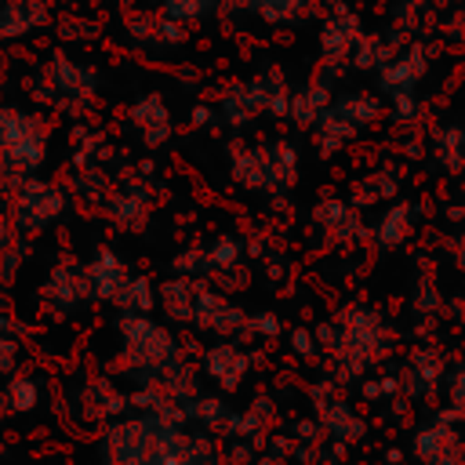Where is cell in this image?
<instances>
[{"label":"cell","instance_id":"1","mask_svg":"<svg viewBox=\"0 0 465 465\" xmlns=\"http://www.w3.org/2000/svg\"><path fill=\"white\" fill-rule=\"evenodd\" d=\"M116 334H120L116 367L138 374V381H156L171 363L185 360L182 341L171 334V327L156 323L149 312H120Z\"/></svg>","mask_w":465,"mask_h":465},{"label":"cell","instance_id":"2","mask_svg":"<svg viewBox=\"0 0 465 465\" xmlns=\"http://www.w3.org/2000/svg\"><path fill=\"white\" fill-rule=\"evenodd\" d=\"M341 320V349L334 360V371H338V381H349V378H363L374 363H381L392 349V334L381 320V312H374L371 305H349L338 312Z\"/></svg>","mask_w":465,"mask_h":465},{"label":"cell","instance_id":"3","mask_svg":"<svg viewBox=\"0 0 465 465\" xmlns=\"http://www.w3.org/2000/svg\"><path fill=\"white\" fill-rule=\"evenodd\" d=\"M47 124L18 105H0V185L11 189L47 160Z\"/></svg>","mask_w":465,"mask_h":465},{"label":"cell","instance_id":"4","mask_svg":"<svg viewBox=\"0 0 465 465\" xmlns=\"http://www.w3.org/2000/svg\"><path fill=\"white\" fill-rule=\"evenodd\" d=\"M65 203H69V200H65L62 185L25 174L22 182H15V185H11L7 214H11V222H15V229H18L22 236H40L51 222H58V218H62Z\"/></svg>","mask_w":465,"mask_h":465},{"label":"cell","instance_id":"5","mask_svg":"<svg viewBox=\"0 0 465 465\" xmlns=\"http://www.w3.org/2000/svg\"><path fill=\"white\" fill-rule=\"evenodd\" d=\"M287 109H291V91H287L283 76L272 73V69L262 73V76H254V80H247V84L229 87L225 98H222V116H225L232 127L251 124L258 113L287 116Z\"/></svg>","mask_w":465,"mask_h":465},{"label":"cell","instance_id":"6","mask_svg":"<svg viewBox=\"0 0 465 465\" xmlns=\"http://www.w3.org/2000/svg\"><path fill=\"white\" fill-rule=\"evenodd\" d=\"M247 312L240 305H232L222 291L207 287L200 280L196 287V305H193V327L214 338H247Z\"/></svg>","mask_w":465,"mask_h":465},{"label":"cell","instance_id":"7","mask_svg":"<svg viewBox=\"0 0 465 465\" xmlns=\"http://www.w3.org/2000/svg\"><path fill=\"white\" fill-rule=\"evenodd\" d=\"M309 396H312V403H316V418H320V425H323L327 436H334V440H341V443H356V440L367 436L363 414H356V407L334 392V378L316 381V385L309 389Z\"/></svg>","mask_w":465,"mask_h":465},{"label":"cell","instance_id":"8","mask_svg":"<svg viewBox=\"0 0 465 465\" xmlns=\"http://www.w3.org/2000/svg\"><path fill=\"white\" fill-rule=\"evenodd\" d=\"M411 454L418 465H465V440L454 432V425L432 418L411 436Z\"/></svg>","mask_w":465,"mask_h":465},{"label":"cell","instance_id":"9","mask_svg":"<svg viewBox=\"0 0 465 465\" xmlns=\"http://www.w3.org/2000/svg\"><path fill=\"white\" fill-rule=\"evenodd\" d=\"M127 407H131V396H124L105 374H91L76 389V414L84 421L102 425V421H113V418L127 414Z\"/></svg>","mask_w":465,"mask_h":465},{"label":"cell","instance_id":"10","mask_svg":"<svg viewBox=\"0 0 465 465\" xmlns=\"http://www.w3.org/2000/svg\"><path fill=\"white\" fill-rule=\"evenodd\" d=\"M44 298L58 312H80L87 302H94L91 283H87V269L73 265V262H58L44 280Z\"/></svg>","mask_w":465,"mask_h":465},{"label":"cell","instance_id":"11","mask_svg":"<svg viewBox=\"0 0 465 465\" xmlns=\"http://www.w3.org/2000/svg\"><path fill=\"white\" fill-rule=\"evenodd\" d=\"M47 94L58 105H84L94 94V73L65 54H54L47 65Z\"/></svg>","mask_w":465,"mask_h":465},{"label":"cell","instance_id":"12","mask_svg":"<svg viewBox=\"0 0 465 465\" xmlns=\"http://www.w3.org/2000/svg\"><path fill=\"white\" fill-rule=\"evenodd\" d=\"M251 363H254V356H247L232 338H222V341H214V345L203 352V371H207V378H211L222 392H236V389L243 385Z\"/></svg>","mask_w":465,"mask_h":465},{"label":"cell","instance_id":"13","mask_svg":"<svg viewBox=\"0 0 465 465\" xmlns=\"http://www.w3.org/2000/svg\"><path fill=\"white\" fill-rule=\"evenodd\" d=\"M447 378V363L432 345H421L403 363V396L411 400H432Z\"/></svg>","mask_w":465,"mask_h":465},{"label":"cell","instance_id":"14","mask_svg":"<svg viewBox=\"0 0 465 465\" xmlns=\"http://www.w3.org/2000/svg\"><path fill=\"white\" fill-rule=\"evenodd\" d=\"M84 269H87L91 298H94V302H109V305H113V298L124 291V283L131 280L124 258H120L113 247H94V254H91V262H87Z\"/></svg>","mask_w":465,"mask_h":465},{"label":"cell","instance_id":"15","mask_svg":"<svg viewBox=\"0 0 465 465\" xmlns=\"http://www.w3.org/2000/svg\"><path fill=\"white\" fill-rule=\"evenodd\" d=\"M127 120H131V127L142 134V142H145L149 149H160V145L171 138V131H174L171 109H167V102H163L160 94H142V98L131 105Z\"/></svg>","mask_w":465,"mask_h":465},{"label":"cell","instance_id":"16","mask_svg":"<svg viewBox=\"0 0 465 465\" xmlns=\"http://www.w3.org/2000/svg\"><path fill=\"white\" fill-rule=\"evenodd\" d=\"M232 182L247 193H269L272 185V160H269V142L265 145H236L232 149Z\"/></svg>","mask_w":465,"mask_h":465},{"label":"cell","instance_id":"17","mask_svg":"<svg viewBox=\"0 0 465 465\" xmlns=\"http://www.w3.org/2000/svg\"><path fill=\"white\" fill-rule=\"evenodd\" d=\"M312 222L327 232V240H331V243H352V240L371 236V232L363 229V222H360L356 207H352V203H345V200H320V203L312 207Z\"/></svg>","mask_w":465,"mask_h":465},{"label":"cell","instance_id":"18","mask_svg":"<svg viewBox=\"0 0 465 465\" xmlns=\"http://www.w3.org/2000/svg\"><path fill=\"white\" fill-rule=\"evenodd\" d=\"M149 207H153V193H149L145 185H138V182L120 185V189L105 200V214L113 218V225L131 229V232H138V229L145 225Z\"/></svg>","mask_w":465,"mask_h":465},{"label":"cell","instance_id":"19","mask_svg":"<svg viewBox=\"0 0 465 465\" xmlns=\"http://www.w3.org/2000/svg\"><path fill=\"white\" fill-rule=\"evenodd\" d=\"M196 287H200V280H193V276H171V280H163L160 287H156V302H160V312L171 320V323H182V327H189L193 323V305H196Z\"/></svg>","mask_w":465,"mask_h":465},{"label":"cell","instance_id":"20","mask_svg":"<svg viewBox=\"0 0 465 465\" xmlns=\"http://www.w3.org/2000/svg\"><path fill=\"white\" fill-rule=\"evenodd\" d=\"M272 414H276V403L269 396H258L247 411H229L225 425H222V436H247V440H262L265 429L272 425Z\"/></svg>","mask_w":465,"mask_h":465},{"label":"cell","instance_id":"21","mask_svg":"<svg viewBox=\"0 0 465 465\" xmlns=\"http://www.w3.org/2000/svg\"><path fill=\"white\" fill-rule=\"evenodd\" d=\"M411 232H414V211H411V203H392V207H385V214L378 218V225L371 229V236H374V243L381 247V251H396V247H403L407 240H411Z\"/></svg>","mask_w":465,"mask_h":465},{"label":"cell","instance_id":"22","mask_svg":"<svg viewBox=\"0 0 465 465\" xmlns=\"http://www.w3.org/2000/svg\"><path fill=\"white\" fill-rule=\"evenodd\" d=\"M421 76H425V54L414 47V51L385 62V69H381V91H389V94L414 91L421 84Z\"/></svg>","mask_w":465,"mask_h":465},{"label":"cell","instance_id":"23","mask_svg":"<svg viewBox=\"0 0 465 465\" xmlns=\"http://www.w3.org/2000/svg\"><path fill=\"white\" fill-rule=\"evenodd\" d=\"M44 4L40 0H4L0 4V36H29L44 25Z\"/></svg>","mask_w":465,"mask_h":465},{"label":"cell","instance_id":"24","mask_svg":"<svg viewBox=\"0 0 465 465\" xmlns=\"http://www.w3.org/2000/svg\"><path fill=\"white\" fill-rule=\"evenodd\" d=\"M331 102H334L331 87H327L323 80H316V84H309L305 91L291 94V109H287V116H291L298 127H316V120L323 116V109H327Z\"/></svg>","mask_w":465,"mask_h":465},{"label":"cell","instance_id":"25","mask_svg":"<svg viewBox=\"0 0 465 465\" xmlns=\"http://www.w3.org/2000/svg\"><path fill=\"white\" fill-rule=\"evenodd\" d=\"M269 160H272V185H269V193L283 196L294 185V178H298V153H294L291 142L280 138V142H269Z\"/></svg>","mask_w":465,"mask_h":465},{"label":"cell","instance_id":"26","mask_svg":"<svg viewBox=\"0 0 465 465\" xmlns=\"http://www.w3.org/2000/svg\"><path fill=\"white\" fill-rule=\"evenodd\" d=\"M113 305L120 312H153L156 309V287H153V280L145 272H134L124 283V291L113 298Z\"/></svg>","mask_w":465,"mask_h":465},{"label":"cell","instance_id":"27","mask_svg":"<svg viewBox=\"0 0 465 465\" xmlns=\"http://www.w3.org/2000/svg\"><path fill=\"white\" fill-rule=\"evenodd\" d=\"M352 47H360V29H356V18L349 15H334L323 29V51L327 58H345Z\"/></svg>","mask_w":465,"mask_h":465},{"label":"cell","instance_id":"28","mask_svg":"<svg viewBox=\"0 0 465 465\" xmlns=\"http://www.w3.org/2000/svg\"><path fill=\"white\" fill-rule=\"evenodd\" d=\"M203 251H207V269H211V276L243 265V243H240L236 236H225V232H222V236H214Z\"/></svg>","mask_w":465,"mask_h":465},{"label":"cell","instance_id":"29","mask_svg":"<svg viewBox=\"0 0 465 465\" xmlns=\"http://www.w3.org/2000/svg\"><path fill=\"white\" fill-rule=\"evenodd\" d=\"M178 403H189V400H196L200 396V378H196V371L185 363V360H178V363H171L160 378H156Z\"/></svg>","mask_w":465,"mask_h":465},{"label":"cell","instance_id":"30","mask_svg":"<svg viewBox=\"0 0 465 465\" xmlns=\"http://www.w3.org/2000/svg\"><path fill=\"white\" fill-rule=\"evenodd\" d=\"M4 392H7L11 414H33L40 407V381L29 374H11L4 381Z\"/></svg>","mask_w":465,"mask_h":465},{"label":"cell","instance_id":"31","mask_svg":"<svg viewBox=\"0 0 465 465\" xmlns=\"http://www.w3.org/2000/svg\"><path fill=\"white\" fill-rule=\"evenodd\" d=\"M185 418L196 421V425L207 429V432H222V425H225V418H229V407H225L222 396H196V400L185 403Z\"/></svg>","mask_w":465,"mask_h":465},{"label":"cell","instance_id":"32","mask_svg":"<svg viewBox=\"0 0 465 465\" xmlns=\"http://www.w3.org/2000/svg\"><path fill=\"white\" fill-rule=\"evenodd\" d=\"M436 163L450 174L465 171V127H443L436 134Z\"/></svg>","mask_w":465,"mask_h":465},{"label":"cell","instance_id":"33","mask_svg":"<svg viewBox=\"0 0 465 465\" xmlns=\"http://www.w3.org/2000/svg\"><path fill=\"white\" fill-rule=\"evenodd\" d=\"M443 392H447V407H443L436 418L447 421V425L465 421V363H458V367L443 378Z\"/></svg>","mask_w":465,"mask_h":465},{"label":"cell","instance_id":"34","mask_svg":"<svg viewBox=\"0 0 465 465\" xmlns=\"http://www.w3.org/2000/svg\"><path fill=\"white\" fill-rule=\"evenodd\" d=\"M356 131H363L367 124H374V116H378V98L374 94H345V98H338V102H331Z\"/></svg>","mask_w":465,"mask_h":465},{"label":"cell","instance_id":"35","mask_svg":"<svg viewBox=\"0 0 465 465\" xmlns=\"http://www.w3.org/2000/svg\"><path fill=\"white\" fill-rule=\"evenodd\" d=\"M440 309H443V294H440L436 280L429 272H421L414 280V291H411V312L414 316H436Z\"/></svg>","mask_w":465,"mask_h":465},{"label":"cell","instance_id":"36","mask_svg":"<svg viewBox=\"0 0 465 465\" xmlns=\"http://www.w3.org/2000/svg\"><path fill=\"white\" fill-rule=\"evenodd\" d=\"M309 0H247L243 11H254L262 22H291L305 11Z\"/></svg>","mask_w":465,"mask_h":465},{"label":"cell","instance_id":"37","mask_svg":"<svg viewBox=\"0 0 465 465\" xmlns=\"http://www.w3.org/2000/svg\"><path fill=\"white\" fill-rule=\"evenodd\" d=\"M160 15H167L171 22H200L218 0H156Z\"/></svg>","mask_w":465,"mask_h":465},{"label":"cell","instance_id":"38","mask_svg":"<svg viewBox=\"0 0 465 465\" xmlns=\"http://www.w3.org/2000/svg\"><path fill=\"white\" fill-rule=\"evenodd\" d=\"M171 269H174L178 276H193V280L211 276V269H207V251H203V247H185V251H178L174 262H171Z\"/></svg>","mask_w":465,"mask_h":465},{"label":"cell","instance_id":"39","mask_svg":"<svg viewBox=\"0 0 465 465\" xmlns=\"http://www.w3.org/2000/svg\"><path fill=\"white\" fill-rule=\"evenodd\" d=\"M312 334H316L320 352L338 356V349H341V320H320V323L312 327Z\"/></svg>","mask_w":465,"mask_h":465},{"label":"cell","instance_id":"40","mask_svg":"<svg viewBox=\"0 0 465 465\" xmlns=\"http://www.w3.org/2000/svg\"><path fill=\"white\" fill-rule=\"evenodd\" d=\"M22 262H25V243H22V240H18V243H11L7 251H0V287L15 283V276H18Z\"/></svg>","mask_w":465,"mask_h":465},{"label":"cell","instance_id":"41","mask_svg":"<svg viewBox=\"0 0 465 465\" xmlns=\"http://www.w3.org/2000/svg\"><path fill=\"white\" fill-rule=\"evenodd\" d=\"M291 352H294L298 360H316V356H320L316 334L305 331V327H294V331H291Z\"/></svg>","mask_w":465,"mask_h":465},{"label":"cell","instance_id":"42","mask_svg":"<svg viewBox=\"0 0 465 465\" xmlns=\"http://www.w3.org/2000/svg\"><path fill=\"white\" fill-rule=\"evenodd\" d=\"M18 356H22L18 338H15V334H0V378H11V374H15Z\"/></svg>","mask_w":465,"mask_h":465},{"label":"cell","instance_id":"43","mask_svg":"<svg viewBox=\"0 0 465 465\" xmlns=\"http://www.w3.org/2000/svg\"><path fill=\"white\" fill-rule=\"evenodd\" d=\"M280 316L276 312H254L251 320H247V334H258V338H276L280 334Z\"/></svg>","mask_w":465,"mask_h":465},{"label":"cell","instance_id":"44","mask_svg":"<svg viewBox=\"0 0 465 465\" xmlns=\"http://www.w3.org/2000/svg\"><path fill=\"white\" fill-rule=\"evenodd\" d=\"M225 461H229V465H254V447H251V440H247V436H229Z\"/></svg>","mask_w":465,"mask_h":465},{"label":"cell","instance_id":"45","mask_svg":"<svg viewBox=\"0 0 465 465\" xmlns=\"http://www.w3.org/2000/svg\"><path fill=\"white\" fill-rule=\"evenodd\" d=\"M327 432L320 425V418H309V421H294V440L298 443H320Z\"/></svg>","mask_w":465,"mask_h":465},{"label":"cell","instance_id":"46","mask_svg":"<svg viewBox=\"0 0 465 465\" xmlns=\"http://www.w3.org/2000/svg\"><path fill=\"white\" fill-rule=\"evenodd\" d=\"M18 229H15V222H11V214L7 211H0V251H7L11 243H18Z\"/></svg>","mask_w":465,"mask_h":465},{"label":"cell","instance_id":"47","mask_svg":"<svg viewBox=\"0 0 465 465\" xmlns=\"http://www.w3.org/2000/svg\"><path fill=\"white\" fill-rule=\"evenodd\" d=\"M360 396H363V400H381V396H385L381 378H363V381H360Z\"/></svg>","mask_w":465,"mask_h":465},{"label":"cell","instance_id":"48","mask_svg":"<svg viewBox=\"0 0 465 465\" xmlns=\"http://www.w3.org/2000/svg\"><path fill=\"white\" fill-rule=\"evenodd\" d=\"M0 334H15V338H18V334H25V327H22V323H18L15 316L0 312Z\"/></svg>","mask_w":465,"mask_h":465},{"label":"cell","instance_id":"49","mask_svg":"<svg viewBox=\"0 0 465 465\" xmlns=\"http://www.w3.org/2000/svg\"><path fill=\"white\" fill-rule=\"evenodd\" d=\"M450 258H454L458 269H465V232L454 236V243H450Z\"/></svg>","mask_w":465,"mask_h":465},{"label":"cell","instance_id":"50","mask_svg":"<svg viewBox=\"0 0 465 465\" xmlns=\"http://www.w3.org/2000/svg\"><path fill=\"white\" fill-rule=\"evenodd\" d=\"M312 465H341V458H338L334 450H327V454H320V458H316Z\"/></svg>","mask_w":465,"mask_h":465},{"label":"cell","instance_id":"51","mask_svg":"<svg viewBox=\"0 0 465 465\" xmlns=\"http://www.w3.org/2000/svg\"><path fill=\"white\" fill-rule=\"evenodd\" d=\"M400 461H403V450L389 447V450H385V465H400Z\"/></svg>","mask_w":465,"mask_h":465},{"label":"cell","instance_id":"52","mask_svg":"<svg viewBox=\"0 0 465 465\" xmlns=\"http://www.w3.org/2000/svg\"><path fill=\"white\" fill-rule=\"evenodd\" d=\"M254 465H287L280 454H265V458H254Z\"/></svg>","mask_w":465,"mask_h":465},{"label":"cell","instance_id":"53","mask_svg":"<svg viewBox=\"0 0 465 465\" xmlns=\"http://www.w3.org/2000/svg\"><path fill=\"white\" fill-rule=\"evenodd\" d=\"M207 120H211V109H207V105H200V109L193 113V124H207Z\"/></svg>","mask_w":465,"mask_h":465},{"label":"cell","instance_id":"54","mask_svg":"<svg viewBox=\"0 0 465 465\" xmlns=\"http://www.w3.org/2000/svg\"><path fill=\"white\" fill-rule=\"evenodd\" d=\"M7 414H11V407H7V392H4V389H0V421H4V418H7Z\"/></svg>","mask_w":465,"mask_h":465},{"label":"cell","instance_id":"55","mask_svg":"<svg viewBox=\"0 0 465 465\" xmlns=\"http://www.w3.org/2000/svg\"><path fill=\"white\" fill-rule=\"evenodd\" d=\"M458 316H461V323H465V305H458Z\"/></svg>","mask_w":465,"mask_h":465},{"label":"cell","instance_id":"56","mask_svg":"<svg viewBox=\"0 0 465 465\" xmlns=\"http://www.w3.org/2000/svg\"><path fill=\"white\" fill-rule=\"evenodd\" d=\"M0 458H4V443H0Z\"/></svg>","mask_w":465,"mask_h":465}]
</instances>
